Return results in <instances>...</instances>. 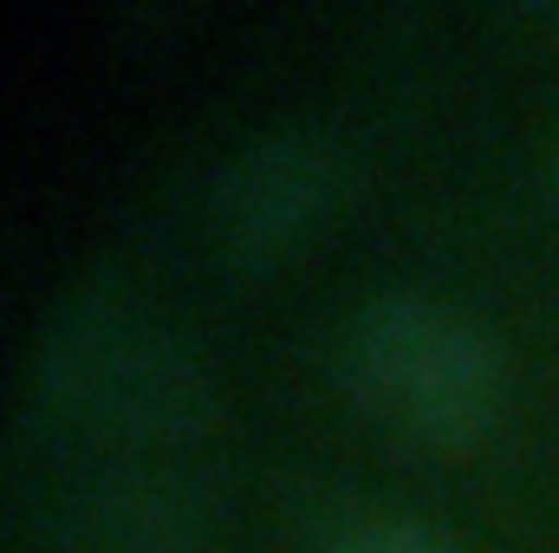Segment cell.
I'll return each mask as SVG.
<instances>
[{
    "label": "cell",
    "mask_w": 559,
    "mask_h": 553,
    "mask_svg": "<svg viewBox=\"0 0 559 553\" xmlns=\"http://www.w3.org/2000/svg\"><path fill=\"white\" fill-rule=\"evenodd\" d=\"M222 416L202 345L124 274L66 280L26 345V423L85 462H182Z\"/></svg>",
    "instance_id": "cell-1"
},
{
    "label": "cell",
    "mask_w": 559,
    "mask_h": 553,
    "mask_svg": "<svg viewBox=\"0 0 559 553\" xmlns=\"http://www.w3.org/2000/svg\"><path fill=\"white\" fill-rule=\"evenodd\" d=\"M352 404L411 449H475L508 411V345L455 299L378 293L338 345Z\"/></svg>",
    "instance_id": "cell-2"
},
{
    "label": "cell",
    "mask_w": 559,
    "mask_h": 553,
    "mask_svg": "<svg viewBox=\"0 0 559 553\" xmlns=\"http://www.w3.org/2000/svg\"><path fill=\"white\" fill-rule=\"evenodd\" d=\"M352 189V150L319 125H274L209 176V242L228 268L286 261Z\"/></svg>",
    "instance_id": "cell-3"
},
{
    "label": "cell",
    "mask_w": 559,
    "mask_h": 553,
    "mask_svg": "<svg viewBox=\"0 0 559 553\" xmlns=\"http://www.w3.org/2000/svg\"><path fill=\"white\" fill-rule=\"evenodd\" d=\"M209 489L189 462H85L52 508L59 553H209Z\"/></svg>",
    "instance_id": "cell-4"
},
{
    "label": "cell",
    "mask_w": 559,
    "mask_h": 553,
    "mask_svg": "<svg viewBox=\"0 0 559 553\" xmlns=\"http://www.w3.org/2000/svg\"><path fill=\"white\" fill-rule=\"evenodd\" d=\"M312 553H475V548L455 541L442 521L411 515V508H345L312 534Z\"/></svg>",
    "instance_id": "cell-5"
},
{
    "label": "cell",
    "mask_w": 559,
    "mask_h": 553,
    "mask_svg": "<svg viewBox=\"0 0 559 553\" xmlns=\"http://www.w3.org/2000/svg\"><path fill=\"white\" fill-rule=\"evenodd\" d=\"M554 189H559V143H554Z\"/></svg>",
    "instance_id": "cell-6"
}]
</instances>
